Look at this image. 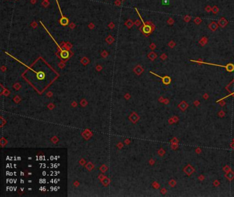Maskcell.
I'll use <instances>...</instances> for the list:
<instances>
[{
  "mask_svg": "<svg viewBox=\"0 0 234 197\" xmlns=\"http://www.w3.org/2000/svg\"><path fill=\"white\" fill-rule=\"evenodd\" d=\"M46 1H47V0H46Z\"/></svg>",
  "mask_w": 234,
  "mask_h": 197,
  "instance_id": "obj_6",
  "label": "cell"
},
{
  "mask_svg": "<svg viewBox=\"0 0 234 197\" xmlns=\"http://www.w3.org/2000/svg\"><path fill=\"white\" fill-rule=\"evenodd\" d=\"M135 10L137 11V14H139V17H140V19H141V21H142V23H143V33H144V34H150V32H151V30H152L151 26H150L149 25H146V24H145V23H144V22H143V19H142L141 17L140 16V13H139L138 11L137 10L136 8H135Z\"/></svg>",
  "mask_w": 234,
  "mask_h": 197,
  "instance_id": "obj_2",
  "label": "cell"
},
{
  "mask_svg": "<svg viewBox=\"0 0 234 197\" xmlns=\"http://www.w3.org/2000/svg\"><path fill=\"white\" fill-rule=\"evenodd\" d=\"M60 56H61V57H62L63 59H67L68 56H69V52H68V51H67V50H62V51H61V53H60Z\"/></svg>",
  "mask_w": 234,
  "mask_h": 197,
  "instance_id": "obj_4",
  "label": "cell"
},
{
  "mask_svg": "<svg viewBox=\"0 0 234 197\" xmlns=\"http://www.w3.org/2000/svg\"><path fill=\"white\" fill-rule=\"evenodd\" d=\"M155 76H158V77H159V78H162V80H163V83H164L165 85H168V84H170V81H171V79H170V78L169 77V76H164V77H161V76H158L157 74H154Z\"/></svg>",
  "mask_w": 234,
  "mask_h": 197,
  "instance_id": "obj_3",
  "label": "cell"
},
{
  "mask_svg": "<svg viewBox=\"0 0 234 197\" xmlns=\"http://www.w3.org/2000/svg\"><path fill=\"white\" fill-rule=\"evenodd\" d=\"M170 2V0H162V4L165 5V6H167L169 4Z\"/></svg>",
  "mask_w": 234,
  "mask_h": 197,
  "instance_id": "obj_5",
  "label": "cell"
},
{
  "mask_svg": "<svg viewBox=\"0 0 234 197\" xmlns=\"http://www.w3.org/2000/svg\"><path fill=\"white\" fill-rule=\"evenodd\" d=\"M56 3H57V5H58V7L59 8V11L60 12V14H61V19H60V24L63 25V26H65V25H67L69 24V20H68V19L66 17H65L64 16H63V13H62V11L60 10V8L59 4H58V0H56Z\"/></svg>",
  "mask_w": 234,
  "mask_h": 197,
  "instance_id": "obj_1",
  "label": "cell"
}]
</instances>
